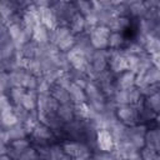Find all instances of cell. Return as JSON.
I'll list each match as a JSON object with an SVG mask.
<instances>
[{"label":"cell","instance_id":"e0dca14e","mask_svg":"<svg viewBox=\"0 0 160 160\" xmlns=\"http://www.w3.org/2000/svg\"><path fill=\"white\" fill-rule=\"evenodd\" d=\"M6 131H8V134H9L10 142H11V141H14V140L26 139V136L29 135V134H28V131H26V129H25V126H24V124H22L21 121H20V122H18V124H16V125H14V126H11V128L6 129Z\"/></svg>","mask_w":160,"mask_h":160},{"label":"cell","instance_id":"4fadbf2b","mask_svg":"<svg viewBox=\"0 0 160 160\" xmlns=\"http://www.w3.org/2000/svg\"><path fill=\"white\" fill-rule=\"evenodd\" d=\"M69 94H70V99H71V102L74 105H79V104H84V102H88V98H86V92H85V89L80 88L79 85L76 84H71L70 88H69Z\"/></svg>","mask_w":160,"mask_h":160},{"label":"cell","instance_id":"603a6c76","mask_svg":"<svg viewBox=\"0 0 160 160\" xmlns=\"http://www.w3.org/2000/svg\"><path fill=\"white\" fill-rule=\"evenodd\" d=\"M125 42V39H124V35L121 32H112L110 34V38H109V49L110 50H119L122 44Z\"/></svg>","mask_w":160,"mask_h":160},{"label":"cell","instance_id":"3957f363","mask_svg":"<svg viewBox=\"0 0 160 160\" xmlns=\"http://www.w3.org/2000/svg\"><path fill=\"white\" fill-rule=\"evenodd\" d=\"M111 30L109 29V26H104V25H98L96 28H94L90 32V41L91 45L95 50H106L109 48V38H110Z\"/></svg>","mask_w":160,"mask_h":160},{"label":"cell","instance_id":"4316f807","mask_svg":"<svg viewBox=\"0 0 160 160\" xmlns=\"http://www.w3.org/2000/svg\"><path fill=\"white\" fill-rule=\"evenodd\" d=\"M0 160H14V159H12L10 155H8V154H4V155H1Z\"/></svg>","mask_w":160,"mask_h":160},{"label":"cell","instance_id":"5bb4252c","mask_svg":"<svg viewBox=\"0 0 160 160\" xmlns=\"http://www.w3.org/2000/svg\"><path fill=\"white\" fill-rule=\"evenodd\" d=\"M50 95H51L60 105H61V104H70V102H71L69 90H68V89H64V88H61V86L51 85Z\"/></svg>","mask_w":160,"mask_h":160},{"label":"cell","instance_id":"83f0119b","mask_svg":"<svg viewBox=\"0 0 160 160\" xmlns=\"http://www.w3.org/2000/svg\"><path fill=\"white\" fill-rule=\"evenodd\" d=\"M155 121H156V124H158V128H160V114L155 116Z\"/></svg>","mask_w":160,"mask_h":160},{"label":"cell","instance_id":"8992f818","mask_svg":"<svg viewBox=\"0 0 160 160\" xmlns=\"http://www.w3.org/2000/svg\"><path fill=\"white\" fill-rule=\"evenodd\" d=\"M109 68L112 74L120 75L121 72L129 70L128 65V59L124 54L116 50H110V56H109Z\"/></svg>","mask_w":160,"mask_h":160},{"label":"cell","instance_id":"5b68a950","mask_svg":"<svg viewBox=\"0 0 160 160\" xmlns=\"http://www.w3.org/2000/svg\"><path fill=\"white\" fill-rule=\"evenodd\" d=\"M66 58L69 60V64L71 66V69L74 70H79V71H84L88 74V69H89V59L88 56L78 48L71 49L68 54Z\"/></svg>","mask_w":160,"mask_h":160},{"label":"cell","instance_id":"277c9868","mask_svg":"<svg viewBox=\"0 0 160 160\" xmlns=\"http://www.w3.org/2000/svg\"><path fill=\"white\" fill-rule=\"evenodd\" d=\"M95 144L100 152H112L116 148V141L109 129H99L95 134Z\"/></svg>","mask_w":160,"mask_h":160},{"label":"cell","instance_id":"30bf717a","mask_svg":"<svg viewBox=\"0 0 160 160\" xmlns=\"http://www.w3.org/2000/svg\"><path fill=\"white\" fill-rule=\"evenodd\" d=\"M71 30V32L76 36V35H80L82 32H85L86 30V20H85V16L80 12H76L72 19L70 20L69 25H68Z\"/></svg>","mask_w":160,"mask_h":160},{"label":"cell","instance_id":"6da1fadb","mask_svg":"<svg viewBox=\"0 0 160 160\" xmlns=\"http://www.w3.org/2000/svg\"><path fill=\"white\" fill-rule=\"evenodd\" d=\"M64 152L71 160H90L91 152L88 145L79 140H66L61 144Z\"/></svg>","mask_w":160,"mask_h":160},{"label":"cell","instance_id":"8fae6325","mask_svg":"<svg viewBox=\"0 0 160 160\" xmlns=\"http://www.w3.org/2000/svg\"><path fill=\"white\" fill-rule=\"evenodd\" d=\"M32 41H35L36 44L39 45H42V44H48L50 42V30L44 26L42 24H39L34 28V31H32Z\"/></svg>","mask_w":160,"mask_h":160},{"label":"cell","instance_id":"484cf974","mask_svg":"<svg viewBox=\"0 0 160 160\" xmlns=\"http://www.w3.org/2000/svg\"><path fill=\"white\" fill-rule=\"evenodd\" d=\"M151 62H152V66H155L158 70H160V52L151 55Z\"/></svg>","mask_w":160,"mask_h":160},{"label":"cell","instance_id":"ac0fdd59","mask_svg":"<svg viewBox=\"0 0 160 160\" xmlns=\"http://www.w3.org/2000/svg\"><path fill=\"white\" fill-rule=\"evenodd\" d=\"M130 25V19L128 16H115L108 25L112 32H121Z\"/></svg>","mask_w":160,"mask_h":160},{"label":"cell","instance_id":"7402d4cb","mask_svg":"<svg viewBox=\"0 0 160 160\" xmlns=\"http://www.w3.org/2000/svg\"><path fill=\"white\" fill-rule=\"evenodd\" d=\"M144 102L152 112H155L156 115L160 114V92H156L154 95H150V96L145 98Z\"/></svg>","mask_w":160,"mask_h":160},{"label":"cell","instance_id":"9a60e30c","mask_svg":"<svg viewBox=\"0 0 160 160\" xmlns=\"http://www.w3.org/2000/svg\"><path fill=\"white\" fill-rule=\"evenodd\" d=\"M38 99H39V94L36 90H28L21 104L28 111H36L38 110Z\"/></svg>","mask_w":160,"mask_h":160},{"label":"cell","instance_id":"ffe728a7","mask_svg":"<svg viewBox=\"0 0 160 160\" xmlns=\"http://www.w3.org/2000/svg\"><path fill=\"white\" fill-rule=\"evenodd\" d=\"M26 91L28 90L21 88V86H15V88L9 89L8 96H9L10 101L12 102V105H20L22 99H24V96H25V94H26Z\"/></svg>","mask_w":160,"mask_h":160},{"label":"cell","instance_id":"2e32d148","mask_svg":"<svg viewBox=\"0 0 160 160\" xmlns=\"http://www.w3.org/2000/svg\"><path fill=\"white\" fill-rule=\"evenodd\" d=\"M58 115L59 118L62 120L64 124L71 122L75 119V109H74V104H61L58 109Z\"/></svg>","mask_w":160,"mask_h":160},{"label":"cell","instance_id":"9c48e42d","mask_svg":"<svg viewBox=\"0 0 160 160\" xmlns=\"http://www.w3.org/2000/svg\"><path fill=\"white\" fill-rule=\"evenodd\" d=\"M30 148V141L26 139H20V140H14L8 145V155H10L14 160H18L19 156L26 151Z\"/></svg>","mask_w":160,"mask_h":160},{"label":"cell","instance_id":"d4e9b609","mask_svg":"<svg viewBox=\"0 0 160 160\" xmlns=\"http://www.w3.org/2000/svg\"><path fill=\"white\" fill-rule=\"evenodd\" d=\"M158 151L149 148V146H144L141 150H140V156L142 160H155L156 156H158Z\"/></svg>","mask_w":160,"mask_h":160},{"label":"cell","instance_id":"7c38bea8","mask_svg":"<svg viewBox=\"0 0 160 160\" xmlns=\"http://www.w3.org/2000/svg\"><path fill=\"white\" fill-rule=\"evenodd\" d=\"M145 146H149L160 152V128H154L146 131Z\"/></svg>","mask_w":160,"mask_h":160},{"label":"cell","instance_id":"44dd1931","mask_svg":"<svg viewBox=\"0 0 160 160\" xmlns=\"http://www.w3.org/2000/svg\"><path fill=\"white\" fill-rule=\"evenodd\" d=\"M1 122H2V126H4V128L9 129V128L16 125V124L20 122V121H19V119H18V116L15 115L14 109H12V110H8V111H2V112H1Z\"/></svg>","mask_w":160,"mask_h":160},{"label":"cell","instance_id":"cb8c5ba5","mask_svg":"<svg viewBox=\"0 0 160 160\" xmlns=\"http://www.w3.org/2000/svg\"><path fill=\"white\" fill-rule=\"evenodd\" d=\"M18 160H41V159H40V155H39L38 150H36L35 148H31V146H30L26 151H24V152L19 156Z\"/></svg>","mask_w":160,"mask_h":160},{"label":"cell","instance_id":"ba28073f","mask_svg":"<svg viewBox=\"0 0 160 160\" xmlns=\"http://www.w3.org/2000/svg\"><path fill=\"white\" fill-rule=\"evenodd\" d=\"M136 74L131 70H126L121 72L116 79V89L118 90H129L136 88Z\"/></svg>","mask_w":160,"mask_h":160},{"label":"cell","instance_id":"d6986e66","mask_svg":"<svg viewBox=\"0 0 160 160\" xmlns=\"http://www.w3.org/2000/svg\"><path fill=\"white\" fill-rule=\"evenodd\" d=\"M144 50L148 54H150V56L160 52V39L154 36V35L146 36L145 42H144Z\"/></svg>","mask_w":160,"mask_h":160},{"label":"cell","instance_id":"52a82bcc","mask_svg":"<svg viewBox=\"0 0 160 160\" xmlns=\"http://www.w3.org/2000/svg\"><path fill=\"white\" fill-rule=\"evenodd\" d=\"M39 10V16H40V21L44 26H46L50 31L55 30L59 25H58V20L55 16V12L52 10L51 6H46V8H38Z\"/></svg>","mask_w":160,"mask_h":160},{"label":"cell","instance_id":"7a4b0ae2","mask_svg":"<svg viewBox=\"0 0 160 160\" xmlns=\"http://www.w3.org/2000/svg\"><path fill=\"white\" fill-rule=\"evenodd\" d=\"M115 115L118 120L125 126H134L140 122L136 105H119L115 110Z\"/></svg>","mask_w":160,"mask_h":160},{"label":"cell","instance_id":"f1b7e54d","mask_svg":"<svg viewBox=\"0 0 160 160\" xmlns=\"http://www.w3.org/2000/svg\"><path fill=\"white\" fill-rule=\"evenodd\" d=\"M155 160H160V152L158 154V156H156V159H155Z\"/></svg>","mask_w":160,"mask_h":160}]
</instances>
